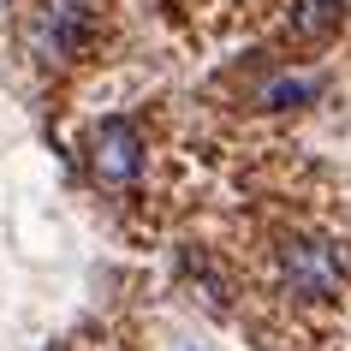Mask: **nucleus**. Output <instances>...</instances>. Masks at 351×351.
Segmentation results:
<instances>
[{
    "instance_id": "nucleus-1",
    "label": "nucleus",
    "mask_w": 351,
    "mask_h": 351,
    "mask_svg": "<svg viewBox=\"0 0 351 351\" xmlns=\"http://www.w3.org/2000/svg\"><path fill=\"white\" fill-rule=\"evenodd\" d=\"M280 280L292 298H333L346 286V250L328 239H292L280 250Z\"/></svg>"
},
{
    "instance_id": "nucleus-3",
    "label": "nucleus",
    "mask_w": 351,
    "mask_h": 351,
    "mask_svg": "<svg viewBox=\"0 0 351 351\" xmlns=\"http://www.w3.org/2000/svg\"><path fill=\"white\" fill-rule=\"evenodd\" d=\"M298 36H328L339 24V0H298Z\"/></svg>"
},
{
    "instance_id": "nucleus-2",
    "label": "nucleus",
    "mask_w": 351,
    "mask_h": 351,
    "mask_svg": "<svg viewBox=\"0 0 351 351\" xmlns=\"http://www.w3.org/2000/svg\"><path fill=\"white\" fill-rule=\"evenodd\" d=\"M137 167H143V137H137V125L131 119H101L90 131V173L101 185H131Z\"/></svg>"
}]
</instances>
